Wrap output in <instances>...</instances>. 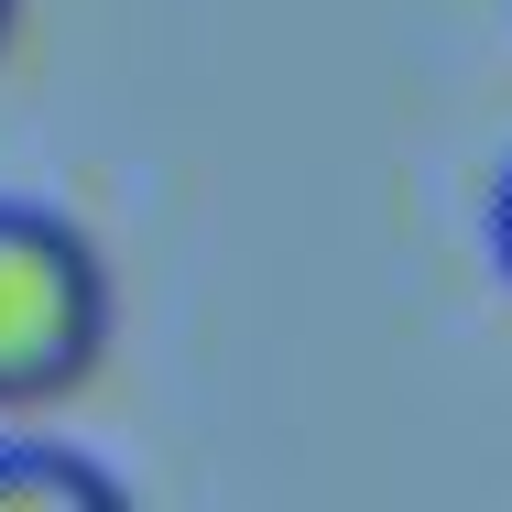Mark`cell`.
Wrapping results in <instances>:
<instances>
[{
	"instance_id": "obj_1",
	"label": "cell",
	"mask_w": 512,
	"mask_h": 512,
	"mask_svg": "<svg viewBox=\"0 0 512 512\" xmlns=\"http://www.w3.org/2000/svg\"><path fill=\"white\" fill-rule=\"evenodd\" d=\"M109 349V273L77 218L0 197V414L66 404Z\"/></svg>"
},
{
	"instance_id": "obj_2",
	"label": "cell",
	"mask_w": 512,
	"mask_h": 512,
	"mask_svg": "<svg viewBox=\"0 0 512 512\" xmlns=\"http://www.w3.org/2000/svg\"><path fill=\"white\" fill-rule=\"evenodd\" d=\"M0 512H120V480L77 447L44 436H0Z\"/></svg>"
},
{
	"instance_id": "obj_3",
	"label": "cell",
	"mask_w": 512,
	"mask_h": 512,
	"mask_svg": "<svg viewBox=\"0 0 512 512\" xmlns=\"http://www.w3.org/2000/svg\"><path fill=\"white\" fill-rule=\"evenodd\" d=\"M491 240H502V273H512V175H502V207H491Z\"/></svg>"
},
{
	"instance_id": "obj_4",
	"label": "cell",
	"mask_w": 512,
	"mask_h": 512,
	"mask_svg": "<svg viewBox=\"0 0 512 512\" xmlns=\"http://www.w3.org/2000/svg\"><path fill=\"white\" fill-rule=\"evenodd\" d=\"M0 33H11V0H0Z\"/></svg>"
}]
</instances>
